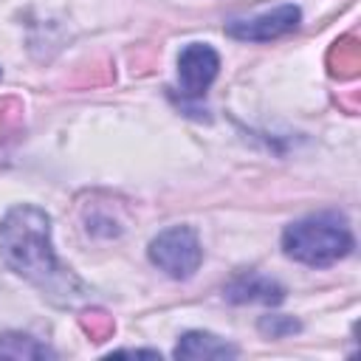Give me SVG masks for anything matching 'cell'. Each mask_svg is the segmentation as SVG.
<instances>
[{"instance_id":"obj_7","label":"cell","mask_w":361,"mask_h":361,"mask_svg":"<svg viewBox=\"0 0 361 361\" xmlns=\"http://www.w3.org/2000/svg\"><path fill=\"white\" fill-rule=\"evenodd\" d=\"M175 358H237V347L228 344L226 338H217L214 333H203V330H192L183 333L178 347H175Z\"/></svg>"},{"instance_id":"obj_8","label":"cell","mask_w":361,"mask_h":361,"mask_svg":"<svg viewBox=\"0 0 361 361\" xmlns=\"http://www.w3.org/2000/svg\"><path fill=\"white\" fill-rule=\"evenodd\" d=\"M0 358H54V350L39 344L31 336L8 333V336H0Z\"/></svg>"},{"instance_id":"obj_2","label":"cell","mask_w":361,"mask_h":361,"mask_svg":"<svg viewBox=\"0 0 361 361\" xmlns=\"http://www.w3.org/2000/svg\"><path fill=\"white\" fill-rule=\"evenodd\" d=\"M282 251L302 265L324 268L353 251V234L338 217L316 214L296 220L282 231Z\"/></svg>"},{"instance_id":"obj_1","label":"cell","mask_w":361,"mask_h":361,"mask_svg":"<svg viewBox=\"0 0 361 361\" xmlns=\"http://www.w3.org/2000/svg\"><path fill=\"white\" fill-rule=\"evenodd\" d=\"M0 254L6 265L23 279L39 285L51 296L62 293L65 302L76 296L79 279L68 274L51 248V217L37 206H14L0 223Z\"/></svg>"},{"instance_id":"obj_5","label":"cell","mask_w":361,"mask_h":361,"mask_svg":"<svg viewBox=\"0 0 361 361\" xmlns=\"http://www.w3.org/2000/svg\"><path fill=\"white\" fill-rule=\"evenodd\" d=\"M217 71H220V56L206 42H189L178 54V76H180V90L186 96H203L214 82Z\"/></svg>"},{"instance_id":"obj_3","label":"cell","mask_w":361,"mask_h":361,"mask_svg":"<svg viewBox=\"0 0 361 361\" xmlns=\"http://www.w3.org/2000/svg\"><path fill=\"white\" fill-rule=\"evenodd\" d=\"M149 259L172 279H189L203 259L200 240L192 226H172L164 228L149 243Z\"/></svg>"},{"instance_id":"obj_4","label":"cell","mask_w":361,"mask_h":361,"mask_svg":"<svg viewBox=\"0 0 361 361\" xmlns=\"http://www.w3.org/2000/svg\"><path fill=\"white\" fill-rule=\"evenodd\" d=\"M299 20H302L299 6L285 3V6H276L274 11H262L248 20H231L226 25V34L240 42H271L276 37L290 34L299 25Z\"/></svg>"},{"instance_id":"obj_6","label":"cell","mask_w":361,"mask_h":361,"mask_svg":"<svg viewBox=\"0 0 361 361\" xmlns=\"http://www.w3.org/2000/svg\"><path fill=\"white\" fill-rule=\"evenodd\" d=\"M223 296L234 305H245V302H262V305H279L285 299V288L268 276H259V274H243V276H234L226 288H223Z\"/></svg>"},{"instance_id":"obj_9","label":"cell","mask_w":361,"mask_h":361,"mask_svg":"<svg viewBox=\"0 0 361 361\" xmlns=\"http://www.w3.org/2000/svg\"><path fill=\"white\" fill-rule=\"evenodd\" d=\"M259 330L262 333H271V338H282V336H290L299 330V322L293 316H265L259 322Z\"/></svg>"},{"instance_id":"obj_10","label":"cell","mask_w":361,"mask_h":361,"mask_svg":"<svg viewBox=\"0 0 361 361\" xmlns=\"http://www.w3.org/2000/svg\"><path fill=\"white\" fill-rule=\"evenodd\" d=\"M118 355H149V358H161L158 350H118Z\"/></svg>"}]
</instances>
